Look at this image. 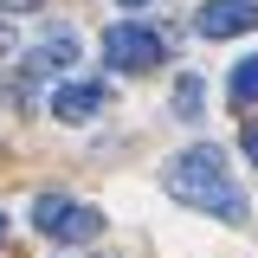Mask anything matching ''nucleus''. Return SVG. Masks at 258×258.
I'll use <instances>...</instances> for the list:
<instances>
[{
  "mask_svg": "<svg viewBox=\"0 0 258 258\" xmlns=\"http://www.w3.org/2000/svg\"><path fill=\"white\" fill-rule=\"evenodd\" d=\"M39 0H0V13H32Z\"/></svg>",
  "mask_w": 258,
  "mask_h": 258,
  "instance_id": "9d476101",
  "label": "nucleus"
},
{
  "mask_svg": "<svg viewBox=\"0 0 258 258\" xmlns=\"http://www.w3.org/2000/svg\"><path fill=\"white\" fill-rule=\"evenodd\" d=\"M226 91H232V103H239V110H245V103H258V52H252V58H239V64H232Z\"/></svg>",
  "mask_w": 258,
  "mask_h": 258,
  "instance_id": "0eeeda50",
  "label": "nucleus"
},
{
  "mask_svg": "<svg viewBox=\"0 0 258 258\" xmlns=\"http://www.w3.org/2000/svg\"><path fill=\"white\" fill-rule=\"evenodd\" d=\"M161 187L174 194L181 207H200V213H213V220L239 226L245 220V194L232 181V168L213 142H200V149H181V155L168 161V174H161Z\"/></svg>",
  "mask_w": 258,
  "mask_h": 258,
  "instance_id": "f257e3e1",
  "label": "nucleus"
},
{
  "mask_svg": "<svg viewBox=\"0 0 258 258\" xmlns=\"http://www.w3.org/2000/svg\"><path fill=\"white\" fill-rule=\"evenodd\" d=\"M103 84H58V91H52V116H58V123H91L97 110H103Z\"/></svg>",
  "mask_w": 258,
  "mask_h": 258,
  "instance_id": "39448f33",
  "label": "nucleus"
},
{
  "mask_svg": "<svg viewBox=\"0 0 258 258\" xmlns=\"http://www.w3.org/2000/svg\"><path fill=\"white\" fill-rule=\"evenodd\" d=\"M239 142H245V155H252V168H258V123H245V136H239Z\"/></svg>",
  "mask_w": 258,
  "mask_h": 258,
  "instance_id": "1a4fd4ad",
  "label": "nucleus"
},
{
  "mask_svg": "<svg viewBox=\"0 0 258 258\" xmlns=\"http://www.w3.org/2000/svg\"><path fill=\"white\" fill-rule=\"evenodd\" d=\"M32 226L45 239H58V245H84V239L103 232V213L84 207V200H64V194H39L32 200Z\"/></svg>",
  "mask_w": 258,
  "mask_h": 258,
  "instance_id": "f03ea898",
  "label": "nucleus"
},
{
  "mask_svg": "<svg viewBox=\"0 0 258 258\" xmlns=\"http://www.w3.org/2000/svg\"><path fill=\"white\" fill-rule=\"evenodd\" d=\"M71 58H78V32H45L32 45V71H64Z\"/></svg>",
  "mask_w": 258,
  "mask_h": 258,
  "instance_id": "423d86ee",
  "label": "nucleus"
},
{
  "mask_svg": "<svg viewBox=\"0 0 258 258\" xmlns=\"http://www.w3.org/2000/svg\"><path fill=\"white\" fill-rule=\"evenodd\" d=\"M123 7H149V0H123Z\"/></svg>",
  "mask_w": 258,
  "mask_h": 258,
  "instance_id": "f8f14e48",
  "label": "nucleus"
},
{
  "mask_svg": "<svg viewBox=\"0 0 258 258\" xmlns=\"http://www.w3.org/2000/svg\"><path fill=\"white\" fill-rule=\"evenodd\" d=\"M200 110H207V84H200V78H194V71H187V78L174 84V116H187V123H194Z\"/></svg>",
  "mask_w": 258,
  "mask_h": 258,
  "instance_id": "6e6552de",
  "label": "nucleus"
},
{
  "mask_svg": "<svg viewBox=\"0 0 258 258\" xmlns=\"http://www.w3.org/2000/svg\"><path fill=\"white\" fill-rule=\"evenodd\" d=\"M252 26H258V0H207L194 13V32L200 39H239Z\"/></svg>",
  "mask_w": 258,
  "mask_h": 258,
  "instance_id": "20e7f679",
  "label": "nucleus"
},
{
  "mask_svg": "<svg viewBox=\"0 0 258 258\" xmlns=\"http://www.w3.org/2000/svg\"><path fill=\"white\" fill-rule=\"evenodd\" d=\"M161 32L155 26H136V20H123V26L103 32V58L116 64V71H149V64H161Z\"/></svg>",
  "mask_w": 258,
  "mask_h": 258,
  "instance_id": "7ed1b4c3",
  "label": "nucleus"
},
{
  "mask_svg": "<svg viewBox=\"0 0 258 258\" xmlns=\"http://www.w3.org/2000/svg\"><path fill=\"white\" fill-rule=\"evenodd\" d=\"M0 239H7V207H0Z\"/></svg>",
  "mask_w": 258,
  "mask_h": 258,
  "instance_id": "9b49d317",
  "label": "nucleus"
}]
</instances>
